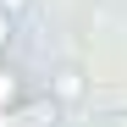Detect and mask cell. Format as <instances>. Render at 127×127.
<instances>
[{"label":"cell","mask_w":127,"mask_h":127,"mask_svg":"<svg viewBox=\"0 0 127 127\" xmlns=\"http://www.w3.org/2000/svg\"><path fill=\"white\" fill-rule=\"evenodd\" d=\"M55 94H61V99H77V94H83V77H77V66H66V72L55 77Z\"/></svg>","instance_id":"cell-1"},{"label":"cell","mask_w":127,"mask_h":127,"mask_svg":"<svg viewBox=\"0 0 127 127\" xmlns=\"http://www.w3.org/2000/svg\"><path fill=\"white\" fill-rule=\"evenodd\" d=\"M11 28H17V17H11V11H0V50L11 44Z\"/></svg>","instance_id":"cell-2"},{"label":"cell","mask_w":127,"mask_h":127,"mask_svg":"<svg viewBox=\"0 0 127 127\" xmlns=\"http://www.w3.org/2000/svg\"><path fill=\"white\" fill-rule=\"evenodd\" d=\"M0 11H11V17H17V11H28V0H0Z\"/></svg>","instance_id":"cell-3"},{"label":"cell","mask_w":127,"mask_h":127,"mask_svg":"<svg viewBox=\"0 0 127 127\" xmlns=\"http://www.w3.org/2000/svg\"><path fill=\"white\" fill-rule=\"evenodd\" d=\"M0 99H11V72H0Z\"/></svg>","instance_id":"cell-4"},{"label":"cell","mask_w":127,"mask_h":127,"mask_svg":"<svg viewBox=\"0 0 127 127\" xmlns=\"http://www.w3.org/2000/svg\"><path fill=\"white\" fill-rule=\"evenodd\" d=\"M105 127H127V111H122V116H111V122H105Z\"/></svg>","instance_id":"cell-5"}]
</instances>
